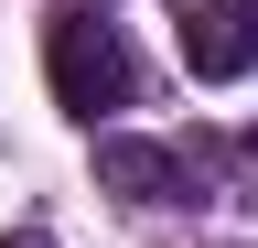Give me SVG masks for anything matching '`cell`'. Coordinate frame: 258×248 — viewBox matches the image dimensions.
<instances>
[{
    "label": "cell",
    "instance_id": "2",
    "mask_svg": "<svg viewBox=\"0 0 258 248\" xmlns=\"http://www.w3.org/2000/svg\"><path fill=\"white\" fill-rule=\"evenodd\" d=\"M172 54H183L194 86H247L258 76V0H183Z\"/></svg>",
    "mask_w": 258,
    "mask_h": 248
},
{
    "label": "cell",
    "instance_id": "3",
    "mask_svg": "<svg viewBox=\"0 0 258 248\" xmlns=\"http://www.w3.org/2000/svg\"><path fill=\"white\" fill-rule=\"evenodd\" d=\"M97 183H108V194H129V205H205L194 151L140 140V130H108V140H97Z\"/></svg>",
    "mask_w": 258,
    "mask_h": 248
},
{
    "label": "cell",
    "instance_id": "1",
    "mask_svg": "<svg viewBox=\"0 0 258 248\" xmlns=\"http://www.w3.org/2000/svg\"><path fill=\"white\" fill-rule=\"evenodd\" d=\"M43 86H54V108L64 119H118L129 97H140V54L118 43V22H97V11H54L43 22Z\"/></svg>",
    "mask_w": 258,
    "mask_h": 248
},
{
    "label": "cell",
    "instance_id": "4",
    "mask_svg": "<svg viewBox=\"0 0 258 248\" xmlns=\"http://www.w3.org/2000/svg\"><path fill=\"white\" fill-rule=\"evenodd\" d=\"M0 248H32V237H0Z\"/></svg>",
    "mask_w": 258,
    "mask_h": 248
}]
</instances>
